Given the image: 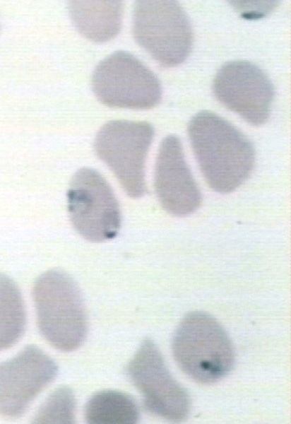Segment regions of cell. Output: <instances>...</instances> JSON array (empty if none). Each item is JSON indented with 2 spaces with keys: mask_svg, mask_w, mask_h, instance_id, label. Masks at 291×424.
Instances as JSON below:
<instances>
[{
  "mask_svg": "<svg viewBox=\"0 0 291 424\" xmlns=\"http://www.w3.org/2000/svg\"><path fill=\"white\" fill-rule=\"evenodd\" d=\"M153 136V127L148 122L113 120L105 124L95 139L96 155L131 198L146 193L145 164Z\"/></svg>",
  "mask_w": 291,
  "mask_h": 424,
  "instance_id": "cell-5",
  "label": "cell"
},
{
  "mask_svg": "<svg viewBox=\"0 0 291 424\" xmlns=\"http://www.w3.org/2000/svg\"><path fill=\"white\" fill-rule=\"evenodd\" d=\"M92 88L101 103L112 107L148 110L162 98V87L154 73L124 51L111 54L97 65Z\"/></svg>",
  "mask_w": 291,
  "mask_h": 424,
  "instance_id": "cell-6",
  "label": "cell"
},
{
  "mask_svg": "<svg viewBox=\"0 0 291 424\" xmlns=\"http://www.w3.org/2000/svg\"><path fill=\"white\" fill-rule=\"evenodd\" d=\"M25 321L23 300L18 286L0 273V351L18 341L24 332Z\"/></svg>",
  "mask_w": 291,
  "mask_h": 424,
  "instance_id": "cell-14",
  "label": "cell"
},
{
  "mask_svg": "<svg viewBox=\"0 0 291 424\" xmlns=\"http://www.w3.org/2000/svg\"><path fill=\"white\" fill-rule=\"evenodd\" d=\"M68 8L77 30L91 41L107 42L120 30L124 12L121 1H70Z\"/></svg>",
  "mask_w": 291,
  "mask_h": 424,
  "instance_id": "cell-12",
  "label": "cell"
},
{
  "mask_svg": "<svg viewBox=\"0 0 291 424\" xmlns=\"http://www.w3.org/2000/svg\"><path fill=\"white\" fill-rule=\"evenodd\" d=\"M188 135L201 171L211 189L233 192L251 175L255 163L251 142L229 122L210 111L195 114Z\"/></svg>",
  "mask_w": 291,
  "mask_h": 424,
  "instance_id": "cell-1",
  "label": "cell"
},
{
  "mask_svg": "<svg viewBox=\"0 0 291 424\" xmlns=\"http://www.w3.org/2000/svg\"><path fill=\"white\" fill-rule=\"evenodd\" d=\"M133 35L136 42L165 67L182 64L191 53V22L175 1L143 0L135 2Z\"/></svg>",
  "mask_w": 291,
  "mask_h": 424,
  "instance_id": "cell-4",
  "label": "cell"
},
{
  "mask_svg": "<svg viewBox=\"0 0 291 424\" xmlns=\"http://www.w3.org/2000/svg\"><path fill=\"white\" fill-rule=\"evenodd\" d=\"M76 400L71 389L61 387L55 389L41 405L32 423H73Z\"/></svg>",
  "mask_w": 291,
  "mask_h": 424,
  "instance_id": "cell-15",
  "label": "cell"
},
{
  "mask_svg": "<svg viewBox=\"0 0 291 424\" xmlns=\"http://www.w3.org/2000/svg\"><path fill=\"white\" fill-rule=\"evenodd\" d=\"M37 323L56 348L71 351L84 341L87 317L81 290L65 271L51 269L36 280L32 290Z\"/></svg>",
  "mask_w": 291,
  "mask_h": 424,
  "instance_id": "cell-2",
  "label": "cell"
},
{
  "mask_svg": "<svg viewBox=\"0 0 291 424\" xmlns=\"http://www.w3.org/2000/svg\"><path fill=\"white\" fill-rule=\"evenodd\" d=\"M172 349L180 369L202 384L225 377L234 364L232 342L219 322L208 314L193 312L178 326Z\"/></svg>",
  "mask_w": 291,
  "mask_h": 424,
  "instance_id": "cell-3",
  "label": "cell"
},
{
  "mask_svg": "<svg viewBox=\"0 0 291 424\" xmlns=\"http://www.w3.org/2000/svg\"><path fill=\"white\" fill-rule=\"evenodd\" d=\"M85 418L91 424H134L139 420V411L135 401L126 394L104 390L88 401Z\"/></svg>",
  "mask_w": 291,
  "mask_h": 424,
  "instance_id": "cell-13",
  "label": "cell"
},
{
  "mask_svg": "<svg viewBox=\"0 0 291 424\" xmlns=\"http://www.w3.org/2000/svg\"><path fill=\"white\" fill-rule=\"evenodd\" d=\"M57 373L54 361L33 345L0 363V414L8 417L23 414Z\"/></svg>",
  "mask_w": 291,
  "mask_h": 424,
  "instance_id": "cell-10",
  "label": "cell"
},
{
  "mask_svg": "<svg viewBox=\"0 0 291 424\" xmlns=\"http://www.w3.org/2000/svg\"><path fill=\"white\" fill-rule=\"evenodd\" d=\"M126 370L148 411L172 422L185 420L190 409L189 395L170 374L151 339L142 341Z\"/></svg>",
  "mask_w": 291,
  "mask_h": 424,
  "instance_id": "cell-8",
  "label": "cell"
},
{
  "mask_svg": "<svg viewBox=\"0 0 291 424\" xmlns=\"http://www.w3.org/2000/svg\"><path fill=\"white\" fill-rule=\"evenodd\" d=\"M215 98L253 126L266 123L275 90L266 73L243 60L229 61L218 71L213 84Z\"/></svg>",
  "mask_w": 291,
  "mask_h": 424,
  "instance_id": "cell-9",
  "label": "cell"
},
{
  "mask_svg": "<svg viewBox=\"0 0 291 424\" xmlns=\"http://www.w3.org/2000/svg\"><path fill=\"white\" fill-rule=\"evenodd\" d=\"M68 211L75 230L85 240L101 242L114 238L121 225V213L112 189L91 168L78 170L67 192Z\"/></svg>",
  "mask_w": 291,
  "mask_h": 424,
  "instance_id": "cell-7",
  "label": "cell"
},
{
  "mask_svg": "<svg viewBox=\"0 0 291 424\" xmlns=\"http://www.w3.org/2000/svg\"><path fill=\"white\" fill-rule=\"evenodd\" d=\"M154 187L160 203L169 213L186 216L201 204L200 189L185 160L179 138L165 137L156 159Z\"/></svg>",
  "mask_w": 291,
  "mask_h": 424,
  "instance_id": "cell-11",
  "label": "cell"
}]
</instances>
